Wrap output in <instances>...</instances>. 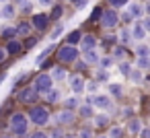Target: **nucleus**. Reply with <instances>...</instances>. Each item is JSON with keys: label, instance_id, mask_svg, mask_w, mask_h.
<instances>
[{"label": "nucleus", "instance_id": "1", "mask_svg": "<svg viewBox=\"0 0 150 138\" xmlns=\"http://www.w3.org/2000/svg\"><path fill=\"white\" fill-rule=\"evenodd\" d=\"M29 124H31V122H29V113L17 111V113H13L11 120H8V130H11V134H15L17 138H21V136H27Z\"/></svg>", "mask_w": 150, "mask_h": 138}, {"label": "nucleus", "instance_id": "2", "mask_svg": "<svg viewBox=\"0 0 150 138\" xmlns=\"http://www.w3.org/2000/svg\"><path fill=\"white\" fill-rule=\"evenodd\" d=\"M52 120V113L47 107L43 105H31V111H29V122L35 124L37 128H45Z\"/></svg>", "mask_w": 150, "mask_h": 138}, {"label": "nucleus", "instance_id": "3", "mask_svg": "<svg viewBox=\"0 0 150 138\" xmlns=\"http://www.w3.org/2000/svg\"><path fill=\"white\" fill-rule=\"evenodd\" d=\"M56 56H58L60 64H74V62H78L80 50H78V46H70V43H64V46H60V48H58Z\"/></svg>", "mask_w": 150, "mask_h": 138}, {"label": "nucleus", "instance_id": "4", "mask_svg": "<svg viewBox=\"0 0 150 138\" xmlns=\"http://www.w3.org/2000/svg\"><path fill=\"white\" fill-rule=\"evenodd\" d=\"M54 85H56V80L52 78V74L50 72H39L35 78H33V87H35V91L43 97L45 93H50L52 89H54Z\"/></svg>", "mask_w": 150, "mask_h": 138}, {"label": "nucleus", "instance_id": "5", "mask_svg": "<svg viewBox=\"0 0 150 138\" xmlns=\"http://www.w3.org/2000/svg\"><path fill=\"white\" fill-rule=\"evenodd\" d=\"M86 101H91L93 107L99 109V111H107V109H111V105H113V97H111L109 93H95V95H91Z\"/></svg>", "mask_w": 150, "mask_h": 138}, {"label": "nucleus", "instance_id": "6", "mask_svg": "<svg viewBox=\"0 0 150 138\" xmlns=\"http://www.w3.org/2000/svg\"><path fill=\"white\" fill-rule=\"evenodd\" d=\"M119 21H121V17H119V13H117V9H107V11H103V17H101V27L103 29H115L117 25H119Z\"/></svg>", "mask_w": 150, "mask_h": 138}, {"label": "nucleus", "instance_id": "7", "mask_svg": "<svg viewBox=\"0 0 150 138\" xmlns=\"http://www.w3.org/2000/svg\"><path fill=\"white\" fill-rule=\"evenodd\" d=\"M52 120L56 122V126H62V128H68L76 122V111L72 109H60L56 115H52Z\"/></svg>", "mask_w": 150, "mask_h": 138}, {"label": "nucleus", "instance_id": "8", "mask_svg": "<svg viewBox=\"0 0 150 138\" xmlns=\"http://www.w3.org/2000/svg\"><path fill=\"white\" fill-rule=\"evenodd\" d=\"M41 95L35 91V87L33 85H29V87H23L19 93H17V99L21 101V103H25V105H33L37 99H39Z\"/></svg>", "mask_w": 150, "mask_h": 138}, {"label": "nucleus", "instance_id": "9", "mask_svg": "<svg viewBox=\"0 0 150 138\" xmlns=\"http://www.w3.org/2000/svg\"><path fill=\"white\" fill-rule=\"evenodd\" d=\"M68 85H70V91L74 95H82L84 87H86V80L82 78V74H72V76H68Z\"/></svg>", "mask_w": 150, "mask_h": 138}, {"label": "nucleus", "instance_id": "10", "mask_svg": "<svg viewBox=\"0 0 150 138\" xmlns=\"http://www.w3.org/2000/svg\"><path fill=\"white\" fill-rule=\"evenodd\" d=\"M31 27L33 29H37V31H45L47 29V25H50V15H43V13H37V15H33L31 17Z\"/></svg>", "mask_w": 150, "mask_h": 138}, {"label": "nucleus", "instance_id": "11", "mask_svg": "<svg viewBox=\"0 0 150 138\" xmlns=\"http://www.w3.org/2000/svg\"><path fill=\"white\" fill-rule=\"evenodd\" d=\"M129 29H132V39H134V41H144L146 35H148V31L144 29L142 21H134V23L129 25Z\"/></svg>", "mask_w": 150, "mask_h": 138}, {"label": "nucleus", "instance_id": "12", "mask_svg": "<svg viewBox=\"0 0 150 138\" xmlns=\"http://www.w3.org/2000/svg\"><path fill=\"white\" fill-rule=\"evenodd\" d=\"M80 50L82 52H86V50H95L97 46H99V39H97V35H93V33H82V39H80Z\"/></svg>", "mask_w": 150, "mask_h": 138}, {"label": "nucleus", "instance_id": "13", "mask_svg": "<svg viewBox=\"0 0 150 138\" xmlns=\"http://www.w3.org/2000/svg\"><path fill=\"white\" fill-rule=\"evenodd\" d=\"M76 115H80L82 120H93V115H95V107H93V103L91 101H80V105H78V109H76Z\"/></svg>", "mask_w": 150, "mask_h": 138}, {"label": "nucleus", "instance_id": "14", "mask_svg": "<svg viewBox=\"0 0 150 138\" xmlns=\"http://www.w3.org/2000/svg\"><path fill=\"white\" fill-rule=\"evenodd\" d=\"M127 13H129V17H132L134 21H140V19L146 15L144 6H142L140 2H127Z\"/></svg>", "mask_w": 150, "mask_h": 138}, {"label": "nucleus", "instance_id": "15", "mask_svg": "<svg viewBox=\"0 0 150 138\" xmlns=\"http://www.w3.org/2000/svg\"><path fill=\"white\" fill-rule=\"evenodd\" d=\"M50 74H52V78L56 80V83H62V80H68V68H64V64H60V66H52V70H50Z\"/></svg>", "mask_w": 150, "mask_h": 138}, {"label": "nucleus", "instance_id": "16", "mask_svg": "<svg viewBox=\"0 0 150 138\" xmlns=\"http://www.w3.org/2000/svg\"><path fill=\"white\" fill-rule=\"evenodd\" d=\"M82 60H84L88 66H97L99 60H101V54L97 52V48H95V50H86V52H82Z\"/></svg>", "mask_w": 150, "mask_h": 138}, {"label": "nucleus", "instance_id": "17", "mask_svg": "<svg viewBox=\"0 0 150 138\" xmlns=\"http://www.w3.org/2000/svg\"><path fill=\"white\" fill-rule=\"evenodd\" d=\"M15 15H17V4H13V2H4L2 9H0V17L8 21V19H15Z\"/></svg>", "mask_w": 150, "mask_h": 138}, {"label": "nucleus", "instance_id": "18", "mask_svg": "<svg viewBox=\"0 0 150 138\" xmlns=\"http://www.w3.org/2000/svg\"><path fill=\"white\" fill-rule=\"evenodd\" d=\"M23 50H25V46H23L17 37H13V39L6 41V52H8V54H15V56H17V54H21Z\"/></svg>", "mask_w": 150, "mask_h": 138}, {"label": "nucleus", "instance_id": "19", "mask_svg": "<svg viewBox=\"0 0 150 138\" xmlns=\"http://www.w3.org/2000/svg\"><path fill=\"white\" fill-rule=\"evenodd\" d=\"M107 93L115 99H121L125 91H123V85H119V83H107Z\"/></svg>", "mask_w": 150, "mask_h": 138}, {"label": "nucleus", "instance_id": "20", "mask_svg": "<svg viewBox=\"0 0 150 138\" xmlns=\"http://www.w3.org/2000/svg\"><path fill=\"white\" fill-rule=\"evenodd\" d=\"M93 124H95V128H97V130H101V128H107V126H109V115H107L105 111H101V113H95V115H93Z\"/></svg>", "mask_w": 150, "mask_h": 138}, {"label": "nucleus", "instance_id": "21", "mask_svg": "<svg viewBox=\"0 0 150 138\" xmlns=\"http://www.w3.org/2000/svg\"><path fill=\"white\" fill-rule=\"evenodd\" d=\"M117 39H119V43H121V46H129V43L134 41V39H132V29H129V25H127V27H123V29H119Z\"/></svg>", "mask_w": 150, "mask_h": 138}, {"label": "nucleus", "instance_id": "22", "mask_svg": "<svg viewBox=\"0 0 150 138\" xmlns=\"http://www.w3.org/2000/svg\"><path fill=\"white\" fill-rule=\"evenodd\" d=\"M142 130V122L138 120V117H127V126H125V132H129V134H134V136H138V132Z\"/></svg>", "mask_w": 150, "mask_h": 138}, {"label": "nucleus", "instance_id": "23", "mask_svg": "<svg viewBox=\"0 0 150 138\" xmlns=\"http://www.w3.org/2000/svg\"><path fill=\"white\" fill-rule=\"evenodd\" d=\"M15 27H17V37H29L31 31H33V27H31L29 21H23V23H19V25H15Z\"/></svg>", "mask_w": 150, "mask_h": 138}, {"label": "nucleus", "instance_id": "24", "mask_svg": "<svg viewBox=\"0 0 150 138\" xmlns=\"http://www.w3.org/2000/svg\"><path fill=\"white\" fill-rule=\"evenodd\" d=\"M43 97H45V101H47L50 105H54V103H60V101H62V93H60V89H56V87H54L50 93H45Z\"/></svg>", "mask_w": 150, "mask_h": 138}, {"label": "nucleus", "instance_id": "25", "mask_svg": "<svg viewBox=\"0 0 150 138\" xmlns=\"http://www.w3.org/2000/svg\"><path fill=\"white\" fill-rule=\"evenodd\" d=\"M0 37H4L6 41L17 37V27L15 25H4V27H0Z\"/></svg>", "mask_w": 150, "mask_h": 138}, {"label": "nucleus", "instance_id": "26", "mask_svg": "<svg viewBox=\"0 0 150 138\" xmlns=\"http://www.w3.org/2000/svg\"><path fill=\"white\" fill-rule=\"evenodd\" d=\"M62 103H64V109H72V111H76L78 105H80V99H78L76 95H72V97H66Z\"/></svg>", "mask_w": 150, "mask_h": 138}, {"label": "nucleus", "instance_id": "27", "mask_svg": "<svg viewBox=\"0 0 150 138\" xmlns=\"http://www.w3.org/2000/svg\"><path fill=\"white\" fill-rule=\"evenodd\" d=\"M107 136L109 138H125V128L123 126H111L107 130Z\"/></svg>", "mask_w": 150, "mask_h": 138}, {"label": "nucleus", "instance_id": "28", "mask_svg": "<svg viewBox=\"0 0 150 138\" xmlns=\"http://www.w3.org/2000/svg\"><path fill=\"white\" fill-rule=\"evenodd\" d=\"M80 39H82V31L74 29V31H70V33H68L66 43H70V46H78V43H80Z\"/></svg>", "mask_w": 150, "mask_h": 138}, {"label": "nucleus", "instance_id": "29", "mask_svg": "<svg viewBox=\"0 0 150 138\" xmlns=\"http://www.w3.org/2000/svg\"><path fill=\"white\" fill-rule=\"evenodd\" d=\"M95 78H97V80H99L101 85H107V83H109V70H107V68H101V66H99V68L95 70Z\"/></svg>", "mask_w": 150, "mask_h": 138}, {"label": "nucleus", "instance_id": "30", "mask_svg": "<svg viewBox=\"0 0 150 138\" xmlns=\"http://www.w3.org/2000/svg\"><path fill=\"white\" fill-rule=\"evenodd\" d=\"M113 60L115 62H121V60H125V46H117L115 43V48H113Z\"/></svg>", "mask_w": 150, "mask_h": 138}, {"label": "nucleus", "instance_id": "31", "mask_svg": "<svg viewBox=\"0 0 150 138\" xmlns=\"http://www.w3.org/2000/svg\"><path fill=\"white\" fill-rule=\"evenodd\" d=\"M127 78H129V80H132V83H134V85H140V83H142V78H144V74H142V70H140V68H138V66H134V68H132V72H129V76H127Z\"/></svg>", "mask_w": 150, "mask_h": 138}, {"label": "nucleus", "instance_id": "32", "mask_svg": "<svg viewBox=\"0 0 150 138\" xmlns=\"http://www.w3.org/2000/svg\"><path fill=\"white\" fill-rule=\"evenodd\" d=\"M136 56L138 58H150V46H146V43H138V48H136Z\"/></svg>", "mask_w": 150, "mask_h": 138}, {"label": "nucleus", "instance_id": "33", "mask_svg": "<svg viewBox=\"0 0 150 138\" xmlns=\"http://www.w3.org/2000/svg\"><path fill=\"white\" fill-rule=\"evenodd\" d=\"M99 80L97 78H93V80H86V87H84V93H91V95H95V93H99Z\"/></svg>", "mask_w": 150, "mask_h": 138}, {"label": "nucleus", "instance_id": "34", "mask_svg": "<svg viewBox=\"0 0 150 138\" xmlns=\"http://www.w3.org/2000/svg\"><path fill=\"white\" fill-rule=\"evenodd\" d=\"M62 13H64V9H62L60 4H54V6H52V11H50V21H60Z\"/></svg>", "mask_w": 150, "mask_h": 138}, {"label": "nucleus", "instance_id": "35", "mask_svg": "<svg viewBox=\"0 0 150 138\" xmlns=\"http://www.w3.org/2000/svg\"><path fill=\"white\" fill-rule=\"evenodd\" d=\"M54 50H56V46H54V43H52V46H47V48H45V50H43V52H41V54L37 56L35 64H39V66H41V64H43V60H45V58H47V56H50V54H52Z\"/></svg>", "mask_w": 150, "mask_h": 138}, {"label": "nucleus", "instance_id": "36", "mask_svg": "<svg viewBox=\"0 0 150 138\" xmlns=\"http://www.w3.org/2000/svg\"><path fill=\"white\" fill-rule=\"evenodd\" d=\"M113 64H115L113 56H101V60H99V64H97V66H101V68H107V70H109Z\"/></svg>", "mask_w": 150, "mask_h": 138}, {"label": "nucleus", "instance_id": "37", "mask_svg": "<svg viewBox=\"0 0 150 138\" xmlns=\"http://www.w3.org/2000/svg\"><path fill=\"white\" fill-rule=\"evenodd\" d=\"M64 31H66V27H64L62 23H58V25L54 27V31L50 33V39H52V41H56V39H58V37H60V35L64 33Z\"/></svg>", "mask_w": 150, "mask_h": 138}, {"label": "nucleus", "instance_id": "38", "mask_svg": "<svg viewBox=\"0 0 150 138\" xmlns=\"http://www.w3.org/2000/svg\"><path fill=\"white\" fill-rule=\"evenodd\" d=\"M132 68H134V66H132L129 62H125V60H121V62H119V72H121L123 76H129Z\"/></svg>", "mask_w": 150, "mask_h": 138}, {"label": "nucleus", "instance_id": "39", "mask_svg": "<svg viewBox=\"0 0 150 138\" xmlns=\"http://www.w3.org/2000/svg\"><path fill=\"white\" fill-rule=\"evenodd\" d=\"M76 138H95V134H93L91 128H80V130L76 132Z\"/></svg>", "mask_w": 150, "mask_h": 138}, {"label": "nucleus", "instance_id": "40", "mask_svg": "<svg viewBox=\"0 0 150 138\" xmlns=\"http://www.w3.org/2000/svg\"><path fill=\"white\" fill-rule=\"evenodd\" d=\"M107 2H109L111 9H125L129 0H107Z\"/></svg>", "mask_w": 150, "mask_h": 138}, {"label": "nucleus", "instance_id": "41", "mask_svg": "<svg viewBox=\"0 0 150 138\" xmlns=\"http://www.w3.org/2000/svg\"><path fill=\"white\" fill-rule=\"evenodd\" d=\"M136 66H138L140 70L150 68V58H138V60H136Z\"/></svg>", "mask_w": 150, "mask_h": 138}, {"label": "nucleus", "instance_id": "42", "mask_svg": "<svg viewBox=\"0 0 150 138\" xmlns=\"http://www.w3.org/2000/svg\"><path fill=\"white\" fill-rule=\"evenodd\" d=\"M101 17H103V9L101 6H95L93 13H91V21H101Z\"/></svg>", "mask_w": 150, "mask_h": 138}, {"label": "nucleus", "instance_id": "43", "mask_svg": "<svg viewBox=\"0 0 150 138\" xmlns=\"http://www.w3.org/2000/svg\"><path fill=\"white\" fill-rule=\"evenodd\" d=\"M64 136V128L62 126H58L56 130H52V134H50V138H62Z\"/></svg>", "mask_w": 150, "mask_h": 138}, {"label": "nucleus", "instance_id": "44", "mask_svg": "<svg viewBox=\"0 0 150 138\" xmlns=\"http://www.w3.org/2000/svg\"><path fill=\"white\" fill-rule=\"evenodd\" d=\"M37 4H39L41 9H52L56 2H54V0H37Z\"/></svg>", "mask_w": 150, "mask_h": 138}, {"label": "nucleus", "instance_id": "45", "mask_svg": "<svg viewBox=\"0 0 150 138\" xmlns=\"http://www.w3.org/2000/svg\"><path fill=\"white\" fill-rule=\"evenodd\" d=\"M29 138H50V134H47V132H43V130H37V132L29 134Z\"/></svg>", "mask_w": 150, "mask_h": 138}, {"label": "nucleus", "instance_id": "46", "mask_svg": "<svg viewBox=\"0 0 150 138\" xmlns=\"http://www.w3.org/2000/svg\"><path fill=\"white\" fill-rule=\"evenodd\" d=\"M138 138H150V128L142 126V130L138 132Z\"/></svg>", "mask_w": 150, "mask_h": 138}, {"label": "nucleus", "instance_id": "47", "mask_svg": "<svg viewBox=\"0 0 150 138\" xmlns=\"http://www.w3.org/2000/svg\"><path fill=\"white\" fill-rule=\"evenodd\" d=\"M140 21H142V25H144V29H146V31L150 33V15H146V17H142Z\"/></svg>", "mask_w": 150, "mask_h": 138}, {"label": "nucleus", "instance_id": "48", "mask_svg": "<svg viewBox=\"0 0 150 138\" xmlns=\"http://www.w3.org/2000/svg\"><path fill=\"white\" fill-rule=\"evenodd\" d=\"M6 56H8V52H6V48H0V64H2V62L6 60Z\"/></svg>", "mask_w": 150, "mask_h": 138}, {"label": "nucleus", "instance_id": "49", "mask_svg": "<svg viewBox=\"0 0 150 138\" xmlns=\"http://www.w3.org/2000/svg\"><path fill=\"white\" fill-rule=\"evenodd\" d=\"M121 19H123V23H125V25H132V21H134V19L129 17V13H127V11L123 13V17H121Z\"/></svg>", "mask_w": 150, "mask_h": 138}, {"label": "nucleus", "instance_id": "50", "mask_svg": "<svg viewBox=\"0 0 150 138\" xmlns=\"http://www.w3.org/2000/svg\"><path fill=\"white\" fill-rule=\"evenodd\" d=\"M37 43V37H27V43H25V48H33Z\"/></svg>", "mask_w": 150, "mask_h": 138}, {"label": "nucleus", "instance_id": "51", "mask_svg": "<svg viewBox=\"0 0 150 138\" xmlns=\"http://www.w3.org/2000/svg\"><path fill=\"white\" fill-rule=\"evenodd\" d=\"M15 2H17V9H21L23 4H27V2H29V0H15Z\"/></svg>", "mask_w": 150, "mask_h": 138}, {"label": "nucleus", "instance_id": "52", "mask_svg": "<svg viewBox=\"0 0 150 138\" xmlns=\"http://www.w3.org/2000/svg\"><path fill=\"white\" fill-rule=\"evenodd\" d=\"M62 138H76V134H64Z\"/></svg>", "mask_w": 150, "mask_h": 138}, {"label": "nucleus", "instance_id": "53", "mask_svg": "<svg viewBox=\"0 0 150 138\" xmlns=\"http://www.w3.org/2000/svg\"><path fill=\"white\" fill-rule=\"evenodd\" d=\"M144 11H146V15H150V2H148V4L144 6Z\"/></svg>", "mask_w": 150, "mask_h": 138}, {"label": "nucleus", "instance_id": "54", "mask_svg": "<svg viewBox=\"0 0 150 138\" xmlns=\"http://www.w3.org/2000/svg\"><path fill=\"white\" fill-rule=\"evenodd\" d=\"M95 138H109L107 134H99V136H95Z\"/></svg>", "mask_w": 150, "mask_h": 138}, {"label": "nucleus", "instance_id": "55", "mask_svg": "<svg viewBox=\"0 0 150 138\" xmlns=\"http://www.w3.org/2000/svg\"><path fill=\"white\" fill-rule=\"evenodd\" d=\"M68 2H72V4H78V2H80V0H68Z\"/></svg>", "mask_w": 150, "mask_h": 138}, {"label": "nucleus", "instance_id": "56", "mask_svg": "<svg viewBox=\"0 0 150 138\" xmlns=\"http://www.w3.org/2000/svg\"><path fill=\"white\" fill-rule=\"evenodd\" d=\"M0 138H13V136H0Z\"/></svg>", "mask_w": 150, "mask_h": 138}, {"label": "nucleus", "instance_id": "57", "mask_svg": "<svg viewBox=\"0 0 150 138\" xmlns=\"http://www.w3.org/2000/svg\"><path fill=\"white\" fill-rule=\"evenodd\" d=\"M0 2H2V4H4V2H8V0H0Z\"/></svg>", "mask_w": 150, "mask_h": 138}, {"label": "nucleus", "instance_id": "58", "mask_svg": "<svg viewBox=\"0 0 150 138\" xmlns=\"http://www.w3.org/2000/svg\"><path fill=\"white\" fill-rule=\"evenodd\" d=\"M0 83H2V76H0Z\"/></svg>", "mask_w": 150, "mask_h": 138}, {"label": "nucleus", "instance_id": "59", "mask_svg": "<svg viewBox=\"0 0 150 138\" xmlns=\"http://www.w3.org/2000/svg\"><path fill=\"white\" fill-rule=\"evenodd\" d=\"M0 19H2V17H0Z\"/></svg>", "mask_w": 150, "mask_h": 138}]
</instances>
